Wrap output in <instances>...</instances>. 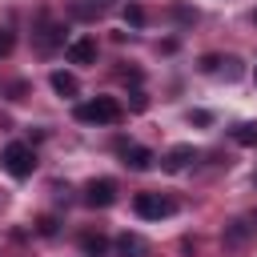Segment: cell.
Here are the masks:
<instances>
[{"label": "cell", "mask_w": 257, "mask_h": 257, "mask_svg": "<svg viewBox=\"0 0 257 257\" xmlns=\"http://www.w3.org/2000/svg\"><path fill=\"white\" fill-rule=\"evenodd\" d=\"M72 116H76L80 124H116V120L124 116V108H120L116 96H92V100H80V104L72 108Z\"/></svg>", "instance_id": "6da1fadb"}, {"label": "cell", "mask_w": 257, "mask_h": 257, "mask_svg": "<svg viewBox=\"0 0 257 257\" xmlns=\"http://www.w3.org/2000/svg\"><path fill=\"white\" fill-rule=\"evenodd\" d=\"M0 165H4V173H8V177L24 181V177H32V173H36V153H32V145H28V141H12V145H4Z\"/></svg>", "instance_id": "7a4b0ae2"}, {"label": "cell", "mask_w": 257, "mask_h": 257, "mask_svg": "<svg viewBox=\"0 0 257 257\" xmlns=\"http://www.w3.org/2000/svg\"><path fill=\"white\" fill-rule=\"evenodd\" d=\"M133 213L145 217V221H161V217H173L177 213V201L165 197V193H137L133 197Z\"/></svg>", "instance_id": "3957f363"}, {"label": "cell", "mask_w": 257, "mask_h": 257, "mask_svg": "<svg viewBox=\"0 0 257 257\" xmlns=\"http://www.w3.org/2000/svg\"><path fill=\"white\" fill-rule=\"evenodd\" d=\"M32 44H36V52H56L60 44H64V24L60 20H48V16H40V24L32 28Z\"/></svg>", "instance_id": "277c9868"}, {"label": "cell", "mask_w": 257, "mask_h": 257, "mask_svg": "<svg viewBox=\"0 0 257 257\" xmlns=\"http://www.w3.org/2000/svg\"><path fill=\"white\" fill-rule=\"evenodd\" d=\"M84 205H88V209H108V205H116V181L92 177V181L84 185Z\"/></svg>", "instance_id": "5b68a950"}, {"label": "cell", "mask_w": 257, "mask_h": 257, "mask_svg": "<svg viewBox=\"0 0 257 257\" xmlns=\"http://www.w3.org/2000/svg\"><path fill=\"white\" fill-rule=\"evenodd\" d=\"M64 56H68V64H96V40L92 36H76V40L64 44Z\"/></svg>", "instance_id": "8992f818"}, {"label": "cell", "mask_w": 257, "mask_h": 257, "mask_svg": "<svg viewBox=\"0 0 257 257\" xmlns=\"http://www.w3.org/2000/svg\"><path fill=\"white\" fill-rule=\"evenodd\" d=\"M116 149H120V161H124L133 173H145V169H153V161H157L145 145H128V141H120Z\"/></svg>", "instance_id": "52a82bcc"}, {"label": "cell", "mask_w": 257, "mask_h": 257, "mask_svg": "<svg viewBox=\"0 0 257 257\" xmlns=\"http://www.w3.org/2000/svg\"><path fill=\"white\" fill-rule=\"evenodd\" d=\"M193 161H197V149H193V145H173V149L161 157V169H165V173H185Z\"/></svg>", "instance_id": "ba28073f"}, {"label": "cell", "mask_w": 257, "mask_h": 257, "mask_svg": "<svg viewBox=\"0 0 257 257\" xmlns=\"http://www.w3.org/2000/svg\"><path fill=\"white\" fill-rule=\"evenodd\" d=\"M253 233H257V225H253L249 217H241V221L225 225V245H229V249H241V245H245V241H249Z\"/></svg>", "instance_id": "9c48e42d"}, {"label": "cell", "mask_w": 257, "mask_h": 257, "mask_svg": "<svg viewBox=\"0 0 257 257\" xmlns=\"http://www.w3.org/2000/svg\"><path fill=\"white\" fill-rule=\"evenodd\" d=\"M116 257H149V241L141 233H120L116 237Z\"/></svg>", "instance_id": "30bf717a"}, {"label": "cell", "mask_w": 257, "mask_h": 257, "mask_svg": "<svg viewBox=\"0 0 257 257\" xmlns=\"http://www.w3.org/2000/svg\"><path fill=\"white\" fill-rule=\"evenodd\" d=\"M48 80H52V92H60V96H76V92H80L76 76H72V72H64V68H56Z\"/></svg>", "instance_id": "8fae6325"}, {"label": "cell", "mask_w": 257, "mask_h": 257, "mask_svg": "<svg viewBox=\"0 0 257 257\" xmlns=\"http://www.w3.org/2000/svg\"><path fill=\"white\" fill-rule=\"evenodd\" d=\"M80 249H84V257H104V253H108V241H104L100 233H84V237H80Z\"/></svg>", "instance_id": "7c38bea8"}, {"label": "cell", "mask_w": 257, "mask_h": 257, "mask_svg": "<svg viewBox=\"0 0 257 257\" xmlns=\"http://www.w3.org/2000/svg\"><path fill=\"white\" fill-rule=\"evenodd\" d=\"M233 141L237 145H257V124H237L233 128Z\"/></svg>", "instance_id": "4fadbf2b"}, {"label": "cell", "mask_w": 257, "mask_h": 257, "mask_svg": "<svg viewBox=\"0 0 257 257\" xmlns=\"http://www.w3.org/2000/svg\"><path fill=\"white\" fill-rule=\"evenodd\" d=\"M128 108H133V112H145V108H149V96H145V88H133V92H128Z\"/></svg>", "instance_id": "5bb4252c"}, {"label": "cell", "mask_w": 257, "mask_h": 257, "mask_svg": "<svg viewBox=\"0 0 257 257\" xmlns=\"http://www.w3.org/2000/svg\"><path fill=\"white\" fill-rule=\"evenodd\" d=\"M124 20H128L133 28H141V24H145V8H141V4H128V8H124Z\"/></svg>", "instance_id": "9a60e30c"}, {"label": "cell", "mask_w": 257, "mask_h": 257, "mask_svg": "<svg viewBox=\"0 0 257 257\" xmlns=\"http://www.w3.org/2000/svg\"><path fill=\"white\" fill-rule=\"evenodd\" d=\"M221 68V56H201V72H217Z\"/></svg>", "instance_id": "2e32d148"}, {"label": "cell", "mask_w": 257, "mask_h": 257, "mask_svg": "<svg viewBox=\"0 0 257 257\" xmlns=\"http://www.w3.org/2000/svg\"><path fill=\"white\" fill-rule=\"evenodd\" d=\"M36 229H40L44 237H52V233H56V217H40V225H36Z\"/></svg>", "instance_id": "e0dca14e"}, {"label": "cell", "mask_w": 257, "mask_h": 257, "mask_svg": "<svg viewBox=\"0 0 257 257\" xmlns=\"http://www.w3.org/2000/svg\"><path fill=\"white\" fill-rule=\"evenodd\" d=\"M8 52H12V32L0 28V56H8Z\"/></svg>", "instance_id": "ac0fdd59"}]
</instances>
